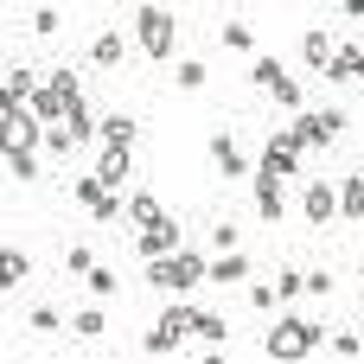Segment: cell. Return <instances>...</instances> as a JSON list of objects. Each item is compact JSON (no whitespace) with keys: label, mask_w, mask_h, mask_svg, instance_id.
<instances>
[{"label":"cell","mask_w":364,"mask_h":364,"mask_svg":"<svg viewBox=\"0 0 364 364\" xmlns=\"http://www.w3.org/2000/svg\"><path fill=\"white\" fill-rule=\"evenodd\" d=\"M134 32H141V51H147V58H173L179 26H173L166 6H134Z\"/></svg>","instance_id":"1"},{"label":"cell","mask_w":364,"mask_h":364,"mask_svg":"<svg viewBox=\"0 0 364 364\" xmlns=\"http://www.w3.org/2000/svg\"><path fill=\"white\" fill-rule=\"evenodd\" d=\"M314 346H320V326L314 320H275V333L262 339L269 358H307Z\"/></svg>","instance_id":"2"},{"label":"cell","mask_w":364,"mask_h":364,"mask_svg":"<svg viewBox=\"0 0 364 364\" xmlns=\"http://www.w3.org/2000/svg\"><path fill=\"white\" fill-rule=\"evenodd\" d=\"M339 128H346V115H339V109H301L288 134H294L301 147H333V141H339Z\"/></svg>","instance_id":"3"},{"label":"cell","mask_w":364,"mask_h":364,"mask_svg":"<svg viewBox=\"0 0 364 364\" xmlns=\"http://www.w3.org/2000/svg\"><path fill=\"white\" fill-rule=\"evenodd\" d=\"M301 154H307V147H301L294 134H269V147H262V173H256V179H294V173H301Z\"/></svg>","instance_id":"4"},{"label":"cell","mask_w":364,"mask_h":364,"mask_svg":"<svg viewBox=\"0 0 364 364\" xmlns=\"http://www.w3.org/2000/svg\"><path fill=\"white\" fill-rule=\"evenodd\" d=\"M134 256L141 262H160V256H179V218H160L134 237Z\"/></svg>","instance_id":"5"},{"label":"cell","mask_w":364,"mask_h":364,"mask_svg":"<svg viewBox=\"0 0 364 364\" xmlns=\"http://www.w3.org/2000/svg\"><path fill=\"white\" fill-rule=\"evenodd\" d=\"M0 115H6V141H13V147H38V141H45V122L32 115V102H26V109H0Z\"/></svg>","instance_id":"6"},{"label":"cell","mask_w":364,"mask_h":364,"mask_svg":"<svg viewBox=\"0 0 364 364\" xmlns=\"http://www.w3.org/2000/svg\"><path fill=\"white\" fill-rule=\"evenodd\" d=\"M32 96H38V77H32L26 64H13V70H6V83H0V109H26Z\"/></svg>","instance_id":"7"},{"label":"cell","mask_w":364,"mask_h":364,"mask_svg":"<svg viewBox=\"0 0 364 364\" xmlns=\"http://www.w3.org/2000/svg\"><path fill=\"white\" fill-rule=\"evenodd\" d=\"M333 218H339V186H326V179H320V186H307V224H314V230H326Z\"/></svg>","instance_id":"8"},{"label":"cell","mask_w":364,"mask_h":364,"mask_svg":"<svg viewBox=\"0 0 364 364\" xmlns=\"http://www.w3.org/2000/svg\"><path fill=\"white\" fill-rule=\"evenodd\" d=\"M198 282H211V262H205L198 250H179V256H173V294H186V288H198Z\"/></svg>","instance_id":"9"},{"label":"cell","mask_w":364,"mask_h":364,"mask_svg":"<svg viewBox=\"0 0 364 364\" xmlns=\"http://www.w3.org/2000/svg\"><path fill=\"white\" fill-rule=\"evenodd\" d=\"M96 173H102V186H109V192H122V186L134 179V147H109Z\"/></svg>","instance_id":"10"},{"label":"cell","mask_w":364,"mask_h":364,"mask_svg":"<svg viewBox=\"0 0 364 364\" xmlns=\"http://www.w3.org/2000/svg\"><path fill=\"white\" fill-rule=\"evenodd\" d=\"M211 160L224 166V179H243V173H250V160L237 154V141H230V134H211Z\"/></svg>","instance_id":"11"},{"label":"cell","mask_w":364,"mask_h":364,"mask_svg":"<svg viewBox=\"0 0 364 364\" xmlns=\"http://www.w3.org/2000/svg\"><path fill=\"white\" fill-rule=\"evenodd\" d=\"M256 211H262L269 224H282V211H288V198H282V179H256Z\"/></svg>","instance_id":"12"},{"label":"cell","mask_w":364,"mask_h":364,"mask_svg":"<svg viewBox=\"0 0 364 364\" xmlns=\"http://www.w3.org/2000/svg\"><path fill=\"white\" fill-rule=\"evenodd\" d=\"M160 218H166V211H160L154 192H128V224H134V230H147V224H160Z\"/></svg>","instance_id":"13"},{"label":"cell","mask_w":364,"mask_h":364,"mask_svg":"<svg viewBox=\"0 0 364 364\" xmlns=\"http://www.w3.org/2000/svg\"><path fill=\"white\" fill-rule=\"evenodd\" d=\"M96 134H102L109 147H134V134H141V128H134V115H102V128H96Z\"/></svg>","instance_id":"14"},{"label":"cell","mask_w":364,"mask_h":364,"mask_svg":"<svg viewBox=\"0 0 364 364\" xmlns=\"http://www.w3.org/2000/svg\"><path fill=\"white\" fill-rule=\"evenodd\" d=\"M250 275V262H243V250H218V262H211V282L224 288V282H243Z\"/></svg>","instance_id":"15"},{"label":"cell","mask_w":364,"mask_h":364,"mask_svg":"<svg viewBox=\"0 0 364 364\" xmlns=\"http://www.w3.org/2000/svg\"><path fill=\"white\" fill-rule=\"evenodd\" d=\"M160 326H166L173 339H186V333H198V307H186V301H173V307L160 314Z\"/></svg>","instance_id":"16"},{"label":"cell","mask_w":364,"mask_h":364,"mask_svg":"<svg viewBox=\"0 0 364 364\" xmlns=\"http://www.w3.org/2000/svg\"><path fill=\"white\" fill-rule=\"evenodd\" d=\"M358 77H364V51L352 45V51H339V58H333V70H326V83H358Z\"/></svg>","instance_id":"17"},{"label":"cell","mask_w":364,"mask_h":364,"mask_svg":"<svg viewBox=\"0 0 364 364\" xmlns=\"http://www.w3.org/2000/svg\"><path fill=\"white\" fill-rule=\"evenodd\" d=\"M339 218H352V224H364V173L339 186Z\"/></svg>","instance_id":"18"},{"label":"cell","mask_w":364,"mask_h":364,"mask_svg":"<svg viewBox=\"0 0 364 364\" xmlns=\"http://www.w3.org/2000/svg\"><path fill=\"white\" fill-rule=\"evenodd\" d=\"M301 51H307V64H314V70H333V58H339L326 32H307V38H301Z\"/></svg>","instance_id":"19"},{"label":"cell","mask_w":364,"mask_h":364,"mask_svg":"<svg viewBox=\"0 0 364 364\" xmlns=\"http://www.w3.org/2000/svg\"><path fill=\"white\" fill-rule=\"evenodd\" d=\"M64 128H70V141L83 147V141H96V128H102V122H90V109H83V96H77V102H70V115H64Z\"/></svg>","instance_id":"20"},{"label":"cell","mask_w":364,"mask_h":364,"mask_svg":"<svg viewBox=\"0 0 364 364\" xmlns=\"http://www.w3.org/2000/svg\"><path fill=\"white\" fill-rule=\"evenodd\" d=\"M70 198H77V205H83V211H96V205H102V198H109V186H102V173H83V179H77V186H70Z\"/></svg>","instance_id":"21"},{"label":"cell","mask_w":364,"mask_h":364,"mask_svg":"<svg viewBox=\"0 0 364 364\" xmlns=\"http://www.w3.org/2000/svg\"><path fill=\"white\" fill-rule=\"evenodd\" d=\"M122 51H128V38H122V32H102V38L90 45V64H122Z\"/></svg>","instance_id":"22"},{"label":"cell","mask_w":364,"mask_h":364,"mask_svg":"<svg viewBox=\"0 0 364 364\" xmlns=\"http://www.w3.org/2000/svg\"><path fill=\"white\" fill-rule=\"evenodd\" d=\"M250 77H256V83H262V90H269V96H275V90H282V83H294V77H288V70H282V64H275V58H256V64H250Z\"/></svg>","instance_id":"23"},{"label":"cell","mask_w":364,"mask_h":364,"mask_svg":"<svg viewBox=\"0 0 364 364\" xmlns=\"http://www.w3.org/2000/svg\"><path fill=\"white\" fill-rule=\"evenodd\" d=\"M6 173H13V179L26 186V179L38 173V160H32V147H13V141H6Z\"/></svg>","instance_id":"24"},{"label":"cell","mask_w":364,"mask_h":364,"mask_svg":"<svg viewBox=\"0 0 364 364\" xmlns=\"http://www.w3.org/2000/svg\"><path fill=\"white\" fill-rule=\"evenodd\" d=\"M26 275H32V262H26L19 250H6V256H0V282H6V288H19Z\"/></svg>","instance_id":"25"},{"label":"cell","mask_w":364,"mask_h":364,"mask_svg":"<svg viewBox=\"0 0 364 364\" xmlns=\"http://www.w3.org/2000/svg\"><path fill=\"white\" fill-rule=\"evenodd\" d=\"M70 333H77V339H102V314H96V307L70 314Z\"/></svg>","instance_id":"26"},{"label":"cell","mask_w":364,"mask_h":364,"mask_svg":"<svg viewBox=\"0 0 364 364\" xmlns=\"http://www.w3.org/2000/svg\"><path fill=\"white\" fill-rule=\"evenodd\" d=\"M58 26H64V13H58V6H38V13H32V32H38V38H51Z\"/></svg>","instance_id":"27"},{"label":"cell","mask_w":364,"mask_h":364,"mask_svg":"<svg viewBox=\"0 0 364 364\" xmlns=\"http://www.w3.org/2000/svg\"><path fill=\"white\" fill-rule=\"evenodd\" d=\"M224 45H230V51H250V45H256V32H250L243 19H230V26H224Z\"/></svg>","instance_id":"28"},{"label":"cell","mask_w":364,"mask_h":364,"mask_svg":"<svg viewBox=\"0 0 364 364\" xmlns=\"http://www.w3.org/2000/svg\"><path fill=\"white\" fill-rule=\"evenodd\" d=\"M122 211H128V198H122V192H109V198H102V205H96V211H90V218H96V224H115V218H122Z\"/></svg>","instance_id":"29"},{"label":"cell","mask_w":364,"mask_h":364,"mask_svg":"<svg viewBox=\"0 0 364 364\" xmlns=\"http://www.w3.org/2000/svg\"><path fill=\"white\" fill-rule=\"evenodd\" d=\"M275 288H282V301H294V294H307V275H301V269H282Z\"/></svg>","instance_id":"30"},{"label":"cell","mask_w":364,"mask_h":364,"mask_svg":"<svg viewBox=\"0 0 364 364\" xmlns=\"http://www.w3.org/2000/svg\"><path fill=\"white\" fill-rule=\"evenodd\" d=\"M179 90H205V64H198V58L179 64Z\"/></svg>","instance_id":"31"},{"label":"cell","mask_w":364,"mask_h":364,"mask_svg":"<svg viewBox=\"0 0 364 364\" xmlns=\"http://www.w3.org/2000/svg\"><path fill=\"white\" fill-rule=\"evenodd\" d=\"M64 269H70V275H90L96 262H90V250H83V243H70V256H64Z\"/></svg>","instance_id":"32"},{"label":"cell","mask_w":364,"mask_h":364,"mask_svg":"<svg viewBox=\"0 0 364 364\" xmlns=\"http://www.w3.org/2000/svg\"><path fill=\"white\" fill-rule=\"evenodd\" d=\"M32 326H38V333H58L64 314H58V307H32Z\"/></svg>","instance_id":"33"},{"label":"cell","mask_w":364,"mask_h":364,"mask_svg":"<svg viewBox=\"0 0 364 364\" xmlns=\"http://www.w3.org/2000/svg\"><path fill=\"white\" fill-rule=\"evenodd\" d=\"M45 147H51V154H70L77 141H70V128H45Z\"/></svg>","instance_id":"34"},{"label":"cell","mask_w":364,"mask_h":364,"mask_svg":"<svg viewBox=\"0 0 364 364\" xmlns=\"http://www.w3.org/2000/svg\"><path fill=\"white\" fill-rule=\"evenodd\" d=\"M83 282H90V294H115V275H109V269H90Z\"/></svg>","instance_id":"35"},{"label":"cell","mask_w":364,"mask_h":364,"mask_svg":"<svg viewBox=\"0 0 364 364\" xmlns=\"http://www.w3.org/2000/svg\"><path fill=\"white\" fill-rule=\"evenodd\" d=\"M198 339H230V333H224V320H218V314H198Z\"/></svg>","instance_id":"36"},{"label":"cell","mask_w":364,"mask_h":364,"mask_svg":"<svg viewBox=\"0 0 364 364\" xmlns=\"http://www.w3.org/2000/svg\"><path fill=\"white\" fill-rule=\"evenodd\" d=\"M333 352H339V358H364V339H352V333H339V339H333Z\"/></svg>","instance_id":"37"},{"label":"cell","mask_w":364,"mask_h":364,"mask_svg":"<svg viewBox=\"0 0 364 364\" xmlns=\"http://www.w3.org/2000/svg\"><path fill=\"white\" fill-rule=\"evenodd\" d=\"M352 19H364V0H352Z\"/></svg>","instance_id":"38"},{"label":"cell","mask_w":364,"mask_h":364,"mask_svg":"<svg viewBox=\"0 0 364 364\" xmlns=\"http://www.w3.org/2000/svg\"><path fill=\"white\" fill-rule=\"evenodd\" d=\"M358 51H364V45H358ZM358 83H364V77H358Z\"/></svg>","instance_id":"39"}]
</instances>
